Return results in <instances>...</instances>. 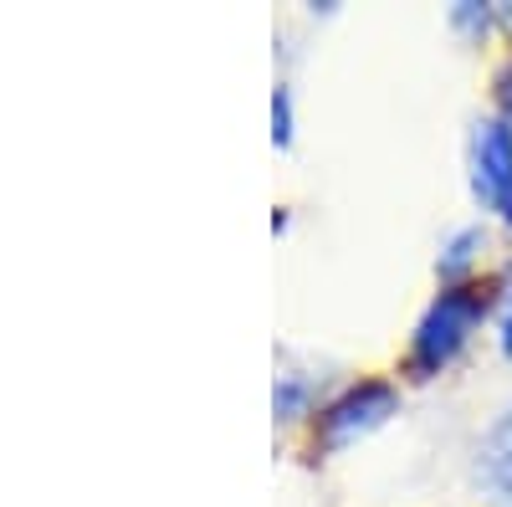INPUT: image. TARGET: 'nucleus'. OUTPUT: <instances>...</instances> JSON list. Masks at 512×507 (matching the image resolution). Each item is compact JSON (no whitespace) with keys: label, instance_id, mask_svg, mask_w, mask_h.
I'll use <instances>...</instances> for the list:
<instances>
[{"label":"nucleus","instance_id":"20e7f679","mask_svg":"<svg viewBox=\"0 0 512 507\" xmlns=\"http://www.w3.org/2000/svg\"><path fill=\"white\" fill-rule=\"evenodd\" d=\"M477 477L487 482V492H497L502 502H512V410L492 426V436L477 451Z\"/></svg>","mask_w":512,"mask_h":507},{"label":"nucleus","instance_id":"1a4fd4ad","mask_svg":"<svg viewBox=\"0 0 512 507\" xmlns=\"http://www.w3.org/2000/svg\"><path fill=\"white\" fill-rule=\"evenodd\" d=\"M502 216H507V226H512V200H507V210H502Z\"/></svg>","mask_w":512,"mask_h":507},{"label":"nucleus","instance_id":"f257e3e1","mask_svg":"<svg viewBox=\"0 0 512 507\" xmlns=\"http://www.w3.org/2000/svg\"><path fill=\"white\" fill-rule=\"evenodd\" d=\"M492 298H487V287H446L441 298L425 308V318L415 323V338H410V369L425 379V374H441L461 349H466V338L477 333V323L487 318Z\"/></svg>","mask_w":512,"mask_h":507},{"label":"nucleus","instance_id":"39448f33","mask_svg":"<svg viewBox=\"0 0 512 507\" xmlns=\"http://www.w3.org/2000/svg\"><path fill=\"white\" fill-rule=\"evenodd\" d=\"M477 251H482V231H477V226L456 231V236L446 241V257H441V277H446V282L466 277V272H472V262H477Z\"/></svg>","mask_w":512,"mask_h":507},{"label":"nucleus","instance_id":"0eeeda50","mask_svg":"<svg viewBox=\"0 0 512 507\" xmlns=\"http://www.w3.org/2000/svg\"><path fill=\"white\" fill-rule=\"evenodd\" d=\"M497 103H502V118L512 123V67L502 72V82H497Z\"/></svg>","mask_w":512,"mask_h":507},{"label":"nucleus","instance_id":"7ed1b4c3","mask_svg":"<svg viewBox=\"0 0 512 507\" xmlns=\"http://www.w3.org/2000/svg\"><path fill=\"white\" fill-rule=\"evenodd\" d=\"M472 195L482 200V210H507L512 200V123L507 118H482L472 129Z\"/></svg>","mask_w":512,"mask_h":507},{"label":"nucleus","instance_id":"6e6552de","mask_svg":"<svg viewBox=\"0 0 512 507\" xmlns=\"http://www.w3.org/2000/svg\"><path fill=\"white\" fill-rule=\"evenodd\" d=\"M497 328H502V354L512 359V298H507V308H502V323H497Z\"/></svg>","mask_w":512,"mask_h":507},{"label":"nucleus","instance_id":"f03ea898","mask_svg":"<svg viewBox=\"0 0 512 507\" xmlns=\"http://www.w3.org/2000/svg\"><path fill=\"white\" fill-rule=\"evenodd\" d=\"M395 410H400L395 385H384V379H364V385L344 390L333 405L318 410V446H323V451H344V446H354L359 436L379 431Z\"/></svg>","mask_w":512,"mask_h":507},{"label":"nucleus","instance_id":"423d86ee","mask_svg":"<svg viewBox=\"0 0 512 507\" xmlns=\"http://www.w3.org/2000/svg\"><path fill=\"white\" fill-rule=\"evenodd\" d=\"M272 139L292 144V93L287 88H277V98H272Z\"/></svg>","mask_w":512,"mask_h":507}]
</instances>
